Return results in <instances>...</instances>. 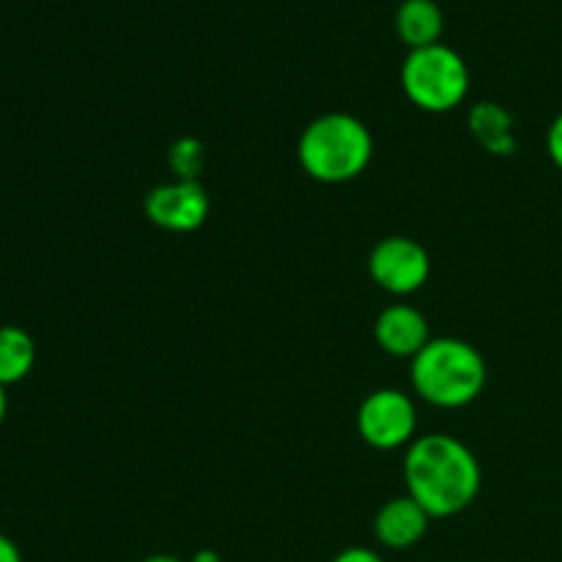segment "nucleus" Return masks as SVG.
I'll use <instances>...</instances> for the list:
<instances>
[{
  "instance_id": "nucleus-1",
  "label": "nucleus",
  "mask_w": 562,
  "mask_h": 562,
  "mask_svg": "<svg viewBox=\"0 0 562 562\" xmlns=\"http://www.w3.org/2000/svg\"><path fill=\"white\" fill-rule=\"evenodd\" d=\"M406 494L431 519H448L475 503L481 492V464L475 453L448 434H426L409 445L404 459Z\"/></svg>"
},
{
  "instance_id": "nucleus-2",
  "label": "nucleus",
  "mask_w": 562,
  "mask_h": 562,
  "mask_svg": "<svg viewBox=\"0 0 562 562\" xmlns=\"http://www.w3.org/2000/svg\"><path fill=\"white\" fill-rule=\"evenodd\" d=\"M486 360L459 338L428 340L412 360V384L423 401L439 409H461L486 387Z\"/></svg>"
},
{
  "instance_id": "nucleus-3",
  "label": "nucleus",
  "mask_w": 562,
  "mask_h": 562,
  "mask_svg": "<svg viewBox=\"0 0 562 562\" xmlns=\"http://www.w3.org/2000/svg\"><path fill=\"white\" fill-rule=\"evenodd\" d=\"M300 165L322 184H344L371 165L373 137L360 119L349 113H327L307 124L300 137Z\"/></svg>"
},
{
  "instance_id": "nucleus-4",
  "label": "nucleus",
  "mask_w": 562,
  "mask_h": 562,
  "mask_svg": "<svg viewBox=\"0 0 562 562\" xmlns=\"http://www.w3.org/2000/svg\"><path fill=\"white\" fill-rule=\"evenodd\" d=\"M401 86L409 102L426 113H450L470 93V69L448 44L409 49L401 66Z\"/></svg>"
},
{
  "instance_id": "nucleus-5",
  "label": "nucleus",
  "mask_w": 562,
  "mask_h": 562,
  "mask_svg": "<svg viewBox=\"0 0 562 562\" xmlns=\"http://www.w3.org/2000/svg\"><path fill=\"white\" fill-rule=\"evenodd\" d=\"M417 428L415 401L401 390H376L357 412V431L371 448L395 450L409 445Z\"/></svg>"
},
{
  "instance_id": "nucleus-6",
  "label": "nucleus",
  "mask_w": 562,
  "mask_h": 562,
  "mask_svg": "<svg viewBox=\"0 0 562 562\" xmlns=\"http://www.w3.org/2000/svg\"><path fill=\"white\" fill-rule=\"evenodd\" d=\"M368 272L373 283L387 294L409 296L426 285L431 274V258L420 241L409 236H387L379 241L368 258Z\"/></svg>"
},
{
  "instance_id": "nucleus-7",
  "label": "nucleus",
  "mask_w": 562,
  "mask_h": 562,
  "mask_svg": "<svg viewBox=\"0 0 562 562\" xmlns=\"http://www.w3.org/2000/svg\"><path fill=\"white\" fill-rule=\"evenodd\" d=\"M143 209L157 228L170 234H192L206 223L212 203L201 181L176 179L154 187L143 201Z\"/></svg>"
},
{
  "instance_id": "nucleus-8",
  "label": "nucleus",
  "mask_w": 562,
  "mask_h": 562,
  "mask_svg": "<svg viewBox=\"0 0 562 562\" xmlns=\"http://www.w3.org/2000/svg\"><path fill=\"white\" fill-rule=\"evenodd\" d=\"M373 335H376V344L382 346L387 355L393 357H409L415 360L428 338V322L417 307L412 305H390L379 313L376 327H373Z\"/></svg>"
},
{
  "instance_id": "nucleus-9",
  "label": "nucleus",
  "mask_w": 562,
  "mask_h": 562,
  "mask_svg": "<svg viewBox=\"0 0 562 562\" xmlns=\"http://www.w3.org/2000/svg\"><path fill=\"white\" fill-rule=\"evenodd\" d=\"M428 521L431 516L426 514V508L406 494V497H395L379 508L373 532L382 547L401 552V549H412L423 541V536L428 532Z\"/></svg>"
},
{
  "instance_id": "nucleus-10",
  "label": "nucleus",
  "mask_w": 562,
  "mask_h": 562,
  "mask_svg": "<svg viewBox=\"0 0 562 562\" xmlns=\"http://www.w3.org/2000/svg\"><path fill=\"white\" fill-rule=\"evenodd\" d=\"M395 31L409 49L431 47L442 38L445 14L437 0H404L395 11Z\"/></svg>"
},
{
  "instance_id": "nucleus-11",
  "label": "nucleus",
  "mask_w": 562,
  "mask_h": 562,
  "mask_svg": "<svg viewBox=\"0 0 562 562\" xmlns=\"http://www.w3.org/2000/svg\"><path fill=\"white\" fill-rule=\"evenodd\" d=\"M467 124H470V132L486 151L505 154V157L516 151L514 115L503 104L477 102L467 115Z\"/></svg>"
},
{
  "instance_id": "nucleus-12",
  "label": "nucleus",
  "mask_w": 562,
  "mask_h": 562,
  "mask_svg": "<svg viewBox=\"0 0 562 562\" xmlns=\"http://www.w3.org/2000/svg\"><path fill=\"white\" fill-rule=\"evenodd\" d=\"M36 344L22 327H0V384H16L33 371Z\"/></svg>"
},
{
  "instance_id": "nucleus-13",
  "label": "nucleus",
  "mask_w": 562,
  "mask_h": 562,
  "mask_svg": "<svg viewBox=\"0 0 562 562\" xmlns=\"http://www.w3.org/2000/svg\"><path fill=\"white\" fill-rule=\"evenodd\" d=\"M168 162L179 179L198 181V173H201L203 165H206V151H203V143L195 140V137H181V140H176L173 146H170Z\"/></svg>"
},
{
  "instance_id": "nucleus-14",
  "label": "nucleus",
  "mask_w": 562,
  "mask_h": 562,
  "mask_svg": "<svg viewBox=\"0 0 562 562\" xmlns=\"http://www.w3.org/2000/svg\"><path fill=\"white\" fill-rule=\"evenodd\" d=\"M547 151H549V157H552V162L562 170V113L552 121V126H549Z\"/></svg>"
},
{
  "instance_id": "nucleus-15",
  "label": "nucleus",
  "mask_w": 562,
  "mask_h": 562,
  "mask_svg": "<svg viewBox=\"0 0 562 562\" xmlns=\"http://www.w3.org/2000/svg\"><path fill=\"white\" fill-rule=\"evenodd\" d=\"M333 562H384V560L379 558V554L373 552V549L351 547V549H346V552H340Z\"/></svg>"
},
{
  "instance_id": "nucleus-16",
  "label": "nucleus",
  "mask_w": 562,
  "mask_h": 562,
  "mask_svg": "<svg viewBox=\"0 0 562 562\" xmlns=\"http://www.w3.org/2000/svg\"><path fill=\"white\" fill-rule=\"evenodd\" d=\"M0 562H22V554L20 549H16V543L11 541L9 536H3V532H0Z\"/></svg>"
},
{
  "instance_id": "nucleus-17",
  "label": "nucleus",
  "mask_w": 562,
  "mask_h": 562,
  "mask_svg": "<svg viewBox=\"0 0 562 562\" xmlns=\"http://www.w3.org/2000/svg\"><path fill=\"white\" fill-rule=\"evenodd\" d=\"M190 562H223V560H220V554L214 552V549H198V552L190 558Z\"/></svg>"
},
{
  "instance_id": "nucleus-18",
  "label": "nucleus",
  "mask_w": 562,
  "mask_h": 562,
  "mask_svg": "<svg viewBox=\"0 0 562 562\" xmlns=\"http://www.w3.org/2000/svg\"><path fill=\"white\" fill-rule=\"evenodd\" d=\"M143 562H190V560L173 558V554H154V558H146Z\"/></svg>"
},
{
  "instance_id": "nucleus-19",
  "label": "nucleus",
  "mask_w": 562,
  "mask_h": 562,
  "mask_svg": "<svg viewBox=\"0 0 562 562\" xmlns=\"http://www.w3.org/2000/svg\"><path fill=\"white\" fill-rule=\"evenodd\" d=\"M5 409H9V398H5V387L0 384V423L5 420Z\"/></svg>"
}]
</instances>
